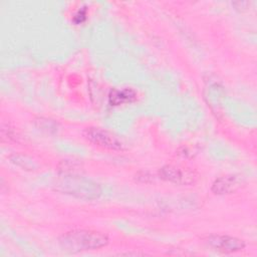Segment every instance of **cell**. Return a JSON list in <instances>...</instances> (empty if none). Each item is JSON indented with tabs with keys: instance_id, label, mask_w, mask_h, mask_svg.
Here are the masks:
<instances>
[{
	"instance_id": "5b68a950",
	"label": "cell",
	"mask_w": 257,
	"mask_h": 257,
	"mask_svg": "<svg viewBox=\"0 0 257 257\" xmlns=\"http://www.w3.org/2000/svg\"><path fill=\"white\" fill-rule=\"evenodd\" d=\"M207 244L214 250L223 253H234L245 248L246 244L242 239L229 235H211L206 239Z\"/></svg>"
},
{
	"instance_id": "7a4b0ae2",
	"label": "cell",
	"mask_w": 257,
	"mask_h": 257,
	"mask_svg": "<svg viewBox=\"0 0 257 257\" xmlns=\"http://www.w3.org/2000/svg\"><path fill=\"white\" fill-rule=\"evenodd\" d=\"M53 186L57 192L85 201L98 199L101 194V189L97 183L76 175L62 174L56 179Z\"/></svg>"
},
{
	"instance_id": "8fae6325",
	"label": "cell",
	"mask_w": 257,
	"mask_h": 257,
	"mask_svg": "<svg viewBox=\"0 0 257 257\" xmlns=\"http://www.w3.org/2000/svg\"><path fill=\"white\" fill-rule=\"evenodd\" d=\"M86 18V10L85 9H79L76 14L74 15L73 17V21L76 23V24H79L81 22H83Z\"/></svg>"
},
{
	"instance_id": "3957f363",
	"label": "cell",
	"mask_w": 257,
	"mask_h": 257,
	"mask_svg": "<svg viewBox=\"0 0 257 257\" xmlns=\"http://www.w3.org/2000/svg\"><path fill=\"white\" fill-rule=\"evenodd\" d=\"M84 139L90 144L108 151L122 152L125 150L124 144L111 132L98 127V126H88L82 132Z\"/></svg>"
},
{
	"instance_id": "277c9868",
	"label": "cell",
	"mask_w": 257,
	"mask_h": 257,
	"mask_svg": "<svg viewBox=\"0 0 257 257\" xmlns=\"http://www.w3.org/2000/svg\"><path fill=\"white\" fill-rule=\"evenodd\" d=\"M159 177L167 182L176 185H192L197 180V175L190 169L176 166L166 165L159 170Z\"/></svg>"
},
{
	"instance_id": "6da1fadb",
	"label": "cell",
	"mask_w": 257,
	"mask_h": 257,
	"mask_svg": "<svg viewBox=\"0 0 257 257\" xmlns=\"http://www.w3.org/2000/svg\"><path fill=\"white\" fill-rule=\"evenodd\" d=\"M108 237L99 231L76 229L64 233L59 238V245L62 250L75 253L81 251L97 250L106 246Z\"/></svg>"
},
{
	"instance_id": "9c48e42d",
	"label": "cell",
	"mask_w": 257,
	"mask_h": 257,
	"mask_svg": "<svg viewBox=\"0 0 257 257\" xmlns=\"http://www.w3.org/2000/svg\"><path fill=\"white\" fill-rule=\"evenodd\" d=\"M9 159L11 160V162L15 165H17L18 167H21L23 170H35L37 168V165L34 161H32L30 158H28L27 156H23V155H12L9 157Z\"/></svg>"
},
{
	"instance_id": "52a82bcc",
	"label": "cell",
	"mask_w": 257,
	"mask_h": 257,
	"mask_svg": "<svg viewBox=\"0 0 257 257\" xmlns=\"http://www.w3.org/2000/svg\"><path fill=\"white\" fill-rule=\"evenodd\" d=\"M138 93L132 87L113 88L108 93V103L111 106H118L121 104L132 103L137 100Z\"/></svg>"
},
{
	"instance_id": "8992f818",
	"label": "cell",
	"mask_w": 257,
	"mask_h": 257,
	"mask_svg": "<svg viewBox=\"0 0 257 257\" xmlns=\"http://www.w3.org/2000/svg\"><path fill=\"white\" fill-rule=\"evenodd\" d=\"M242 181L236 175H225L217 178L211 187L215 195H228L236 192L241 187Z\"/></svg>"
},
{
	"instance_id": "ba28073f",
	"label": "cell",
	"mask_w": 257,
	"mask_h": 257,
	"mask_svg": "<svg viewBox=\"0 0 257 257\" xmlns=\"http://www.w3.org/2000/svg\"><path fill=\"white\" fill-rule=\"evenodd\" d=\"M35 126L41 131V132H45L47 134H52V133H56L57 128H58V123L50 118H46V117H38L35 119L34 121Z\"/></svg>"
},
{
	"instance_id": "30bf717a",
	"label": "cell",
	"mask_w": 257,
	"mask_h": 257,
	"mask_svg": "<svg viewBox=\"0 0 257 257\" xmlns=\"http://www.w3.org/2000/svg\"><path fill=\"white\" fill-rule=\"evenodd\" d=\"M16 134L14 132V130L10 126V125H6V127L4 125H2V128H1V137H2V140H4L5 138L7 139V142L8 141H11V140H16Z\"/></svg>"
}]
</instances>
